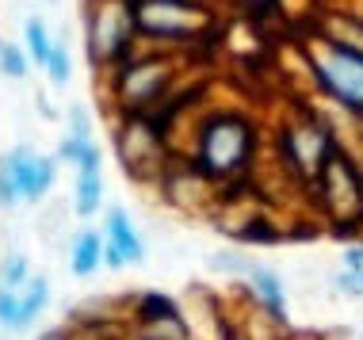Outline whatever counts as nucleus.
Masks as SVG:
<instances>
[{
	"mask_svg": "<svg viewBox=\"0 0 363 340\" xmlns=\"http://www.w3.org/2000/svg\"><path fill=\"white\" fill-rule=\"evenodd\" d=\"M252 153V126L241 115H214L199 134V172L211 180L238 176Z\"/></svg>",
	"mask_w": 363,
	"mask_h": 340,
	"instance_id": "obj_1",
	"label": "nucleus"
},
{
	"mask_svg": "<svg viewBox=\"0 0 363 340\" xmlns=\"http://www.w3.org/2000/svg\"><path fill=\"white\" fill-rule=\"evenodd\" d=\"M134 12V27L153 38H195L203 27V12L188 0H138V4H130Z\"/></svg>",
	"mask_w": 363,
	"mask_h": 340,
	"instance_id": "obj_2",
	"label": "nucleus"
},
{
	"mask_svg": "<svg viewBox=\"0 0 363 340\" xmlns=\"http://www.w3.org/2000/svg\"><path fill=\"white\" fill-rule=\"evenodd\" d=\"M134 27V12L126 0H104L88 16V54L100 62H115L126 46V35Z\"/></svg>",
	"mask_w": 363,
	"mask_h": 340,
	"instance_id": "obj_3",
	"label": "nucleus"
},
{
	"mask_svg": "<svg viewBox=\"0 0 363 340\" xmlns=\"http://www.w3.org/2000/svg\"><path fill=\"white\" fill-rule=\"evenodd\" d=\"M321 84L348 108H363V54L345 50V46H329L318 62Z\"/></svg>",
	"mask_w": 363,
	"mask_h": 340,
	"instance_id": "obj_4",
	"label": "nucleus"
},
{
	"mask_svg": "<svg viewBox=\"0 0 363 340\" xmlns=\"http://www.w3.org/2000/svg\"><path fill=\"white\" fill-rule=\"evenodd\" d=\"M172 81V65L164 57H145L138 65H126L119 73V100L130 115H142V108L161 96V89Z\"/></svg>",
	"mask_w": 363,
	"mask_h": 340,
	"instance_id": "obj_5",
	"label": "nucleus"
},
{
	"mask_svg": "<svg viewBox=\"0 0 363 340\" xmlns=\"http://www.w3.org/2000/svg\"><path fill=\"white\" fill-rule=\"evenodd\" d=\"M4 161V169L12 172L16 188H19V199L27 203H38L46 196V191L54 188V176H57V157H38V153H31L27 145H16Z\"/></svg>",
	"mask_w": 363,
	"mask_h": 340,
	"instance_id": "obj_6",
	"label": "nucleus"
},
{
	"mask_svg": "<svg viewBox=\"0 0 363 340\" xmlns=\"http://www.w3.org/2000/svg\"><path fill=\"white\" fill-rule=\"evenodd\" d=\"M107 241H111V245L123 252L126 264H142V260H145V245H142L138 233H134L130 215H126L123 207H111V210H107Z\"/></svg>",
	"mask_w": 363,
	"mask_h": 340,
	"instance_id": "obj_7",
	"label": "nucleus"
},
{
	"mask_svg": "<svg viewBox=\"0 0 363 340\" xmlns=\"http://www.w3.org/2000/svg\"><path fill=\"white\" fill-rule=\"evenodd\" d=\"M96 268H104V237L92 230H84V233H77V241H73L69 271L73 276H92Z\"/></svg>",
	"mask_w": 363,
	"mask_h": 340,
	"instance_id": "obj_8",
	"label": "nucleus"
},
{
	"mask_svg": "<svg viewBox=\"0 0 363 340\" xmlns=\"http://www.w3.org/2000/svg\"><path fill=\"white\" fill-rule=\"evenodd\" d=\"M46 302H50V279H46V276H31L23 283V290H19V333H23V329L43 314Z\"/></svg>",
	"mask_w": 363,
	"mask_h": 340,
	"instance_id": "obj_9",
	"label": "nucleus"
},
{
	"mask_svg": "<svg viewBox=\"0 0 363 340\" xmlns=\"http://www.w3.org/2000/svg\"><path fill=\"white\" fill-rule=\"evenodd\" d=\"M249 279H252V290H257V295L264 298V306H268L276 317H283V302H287V295H283V283H279L276 271L252 264V268H249Z\"/></svg>",
	"mask_w": 363,
	"mask_h": 340,
	"instance_id": "obj_10",
	"label": "nucleus"
},
{
	"mask_svg": "<svg viewBox=\"0 0 363 340\" xmlns=\"http://www.w3.org/2000/svg\"><path fill=\"white\" fill-rule=\"evenodd\" d=\"M77 215L88 218L92 210L104 207V176L100 172H77V199H73Z\"/></svg>",
	"mask_w": 363,
	"mask_h": 340,
	"instance_id": "obj_11",
	"label": "nucleus"
},
{
	"mask_svg": "<svg viewBox=\"0 0 363 340\" xmlns=\"http://www.w3.org/2000/svg\"><path fill=\"white\" fill-rule=\"evenodd\" d=\"M23 35H27V54H31L35 65H46V57H50V35H46V23L38 16H31L23 23Z\"/></svg>",
	"mask_w": 363,
	"mask_h": 340,
	"instance_id": "obj_12",
	"label": "nucleus"
},
{
	"mask_svg": "<svg viewBox=\"0 0 363 340\" xmlns=\"http://www.w3.org/2000/svg\"><path fill=\"white\" fill-rule=\"evenodd\" d=\"M27 279H31L27 256H23V252H8L4 264H0V287H4V290H23Z\"/></svg>",
	"mask_w": 363,
	"mask_h": 340,
	"instance_id": "obj_13",
	"label": "nucleus"
},
{
	"mask_svg": "<svg viewBox=\"0 0 363 340\" xmlns=\"http://www.w3.org/2000/svg\"><path fill=\"white\" fill-rule=\"evenodd\" d=\"M0 73L12 76V81H19V76L27 73V57H23V50H19L16 42H4V38H0Z\"/></svg>",
	"mask_w": 363,
	"mask_h": 340,
	"instance_id": "obj_14",
	"label": "nucleus"
},
{
	"mask_svg": "<svg viewBox=\"0 0 363 340\" xmlns=\"http://www.w3.org/2000/svg\"><path fill=\"white\" fill-rule=\"evenodd\" d=\"M43 69H46V76H50L54 84H65V81H69V69H73V65H69V54H65L62 42L50 46V57H46Z\"/></svg>",
	"mask_w": 363,
	"mask_h": 340,
	"instance_id": "obj_15",
	"label": "nucleus"
},
{
	"mask_svg": "<svg viewBox=\"0 0 363 340\" xmlns=\"http://www.w3.org/2000/svg\"><path fill=\"white\" fill-rule=\"evenodd\" d=\"M0 329L4 333H19V290L0 287Z\"/></svg>",
	"mask_w": 363,
	"mask_h": 340,
	"instance_id": "obj_16",
	"label": "nucleus"
},
{
	"mask_svg": "<svg viewBox=\"0 0 363 340\" xmlns=\"http://www.w3.org/2000/svg\"><path fill=\"white\" fill-rule=\"evenodd\" d=\"M92 149V138H65L62 145H57V161H69V164H81L84 161V153Z\"/></svg>",
	"mask_w": 363,
	"mask_h": 340,
	"instance_id": "obj_17",
	"label": "nucleus"
},
{
	"mask_svg": "<svg viewBox=\"0 0 363 340\" xmlns=\"http://www.w3.org/2000/svg\"><path fill=\"white\" fill-rule=\"evenodd\" d=\"M207 264L214 268V271H233V276H249V260L245 256H233V252H218V256H211Z\"/></svg>",
	"mask_w": 363,
	"mask_h": 340,
	"instance_id": "obj_18",
	"label": "nucleus"
},
{
	"mask_svg": "<svg viewBox=\"0 0 363 340\" xmlns=\"http://www.w3.org/2000/svg\"><path fill=\"white\" fill-rule=\"evenodd\" d=\"M16 203H19V188H16L12 172L4 169V161H0V207H4V210H12Z\"/></svg>",
	"mask_w": 363,
	"mask_h": 340,
	"instance_id": "obj_19",
	"label": "nucleus"
},
{
	"mask_svg": "<svg viewBox=\"0 0 363 340\" xmlns=\"http://www.w3.org/2000/svg\"><path fill=\"white\" fill-rule=\"evenodd\" d=\"M69 126H73V138H92V126H88V111H84V103H73L69 108Z\"/></svg>",
	"mask_w": 363,
	"mask_h": 340,
	"instance_id": "obj_20",
	"label": "nucleus"
},
{
	"mask_svg": "<svg viewBox=\"0 0 363 340\" xmlns=\"http://www.w3.org/2000/svg\"><path fill=\"white\" fill-rule=\"evenodd\" d=\"M337 287L345 290V295H363V271H340L337 276Z\"/></svg>",
	"mask_w": 363,
	"mask_h": 340,
	"instance_id": "obj_21",
	"label": "nucleus"
},
{
	"mask_svg": "<svg viewBox=\"0 0 363 340\" xmlns=\"http://www.w3.org/2000/svg\"><path fill=\"white\" fill-rule=\"evenodd\" d=\"M126 260H123V252L111 245V241H104V268H123Z\"/></svg>",
	"mask_w": 363,
	"mask_h": 340,
	"instance_id": "obj_22",
	"label": "nucleus"
},
{
	"mask_svg": "<svg viewBox=\"0 0 363 340\" xmlns=\"http://www.w3.org/2000/svg\"><path fill=\"white\" fill-rule=\"evenodd\" d=\"M345 268L348 271H363V249H348L345 252Z\"/></svg>",
	"mask_w": 363,
	"mask_h": 340,
	"instance_id": "obj_23",
	"label": "nucleus"
},
{
	"mask_svg": "<svg viewBox=\"0 0 363 340\" xmlns=\"http://www.w3.org/2000/svg\"><path fill=\"white\" fill-rule=\"evenodd\" d=\"M38 340H65V333H62V329H50V333H43Z\"/></svg>",
	"mask_w": 363,
	"mask_h": 340,
	"instance_id": "obj_24",
	"label": "nucleus"
},
{
	"mask_svg": "<svg viewBox=\"0 0 363 340\" xmlns=\"http://www.w3.org/2000/svg\"><path fill=\"white\" fill-rule=\"evenodd\" d=\"M50 4H57V0H50Z\"/></svg>",
	"mask_w": 363,
	"mask_h": 340,
	"instance_id": "obj_25",
	"label": "nucleus"
},
{
	"mask_svg": "<svg viewBox=\"0 0 363 340\" xmlns=\"http://www.w3.org/2000/svg\"><path fill=\"white\" fill-rule=\"evenodd\" d=\"M0 340H8V336H0Z\"/></svg>",
	"mask_w": 363,
	"mask_h": 340,
	"instance_id": "obj_26",
	"label": "nucleus"
},
{
	"mask_svg": "<svg viewBox=\"0 0 363 340\" xmlns=\"http://www.w3.org/2000/svg\"><path fill=\"white\" fill-rule=\"evenodd\" d=\"M359 340H363V336H359Z\"/></svg>",
	"mask_w": 363,
	"mask_h": 340,
	"instance_id": "obj_27",
	"label": "nucleus"
}]
</instances>
